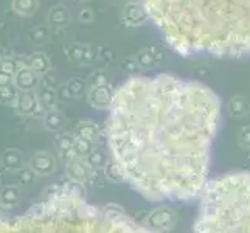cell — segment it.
Wrapping results in <instances>:
<instances>
[{
  "mask_svg": "<svg viewBox=\"0 0 250 233\" xmlns=\"http://www.w3.org/2000/svg\"><path fill=\"white\" fill-rule=\"evenodd\" d=\"M219 120L221 103L201 83L131 78L117 89L107 118L115 172L146 199H189L205 187Z\"/></svg>",
  "mask_w": 250,
  "mask_h": 233,
  "instance_id": "1",
  "label": "cell"
},
{
  "mask_svg": "<svg viewBox=\"0 0 250 233\" xmlns=\"http://www.w3.org/2000/svg\"><path fill=\"white\" fill-rule=\"evenodd\" d=\"M179 53L250 55V0H143Z\"/></svg>",
  "mask_w": 250,
  "mask_h": 233,
  "instance_id": "2",
  "label": "cell"
},
{
  "mask_svg": "<svg viewBox=\"0 0 250 233\" xmlns=\"http://www.w3.org/2000/svg\"><path fill=\"white\" fill-rule=\"evenodd\" d=\"M194 233H250L249 172H231L205 184Z\"/></svg>",
  "mask_w": 250,
  "mask_h": 233,
  "instance_id": "3",
  "label": "cell"
},
{
  "mask_svg": "<svg viewBox=\"0 0 250 233\" xmlns=\"http://www.w3.org/2000/svg\"><path fill=\"white\" fill-rule=\"evenodd\" d=\"M36 84H38V75L34 70H31L28 64L21 67L14 75V85L22 92L31 90L33 87H36Z\"/></svg>",
  "mask_w": 250,
  "mask_h": 233,
  "instance_id": "4",
  "label": "cell"
},
{
  "mask_svg": "<svg viewBox=\"0 0 250 233\" xmlns=\"http://www.w3.org/2000/svg\"><path fill=\"white\" fill-rule=\"evenodd\" d=\"M14 107L17 109V112H21L23 115H31V114H36L38 112L39 103H38V98L34 97V93L27 90V92L19 93V98H17V103Z\"/></svg>",
  "mask_w": 250,
  "mask_h": 233,
  "instance_id": "5",
  "label": "cell"
},
{
  "mask_svg": "<svg viewBox=\"0 0 250 233\" xmlns=\"http://www.w3.org/2000/svg\"><path fill=\"white\" fill-rule=\"evenodd\" d=\"M30 168L36 172V174H48V172H51V169H53V159L45 152L34 154L30 163Z\"/></svg>",
  "mask_w": 250,
  "mask_h": 233,
  "instance_id": "6",
  "label": "cell"
},
{
  "mask_svg": "<svg viewBox=\"0 0 250 233\" xmlns=\"http://www.w3.org/2000/svg\"><path fill=\"white\" fill-rule=\"evenodd\" d=\"M23 159L22 154L17 149H6L2 155V167L5 169H21L23 168Z\"/></svg>",
  "mask_w": 250,
  "mask_h": 233,
  "instance_id": "7",
  "label": "cell"
},
{
  "mask_svg": "<svg viewBox=\"0 0 250 233\" xmlns=\"http://www.w3.org/2000/svg\"><path fill=\"white\" fill-rule=\"evenodd\" d=\"M19 199H21V191H19V188H17V187L8 185V187H5L2 190V191H0V205L6 207V209L17 205Z\"/></svg>",
  "mask_w": 250,
  "mask_h": 233,
  "instance_id": "8",
  "label": "cell"
},
{
  "mask_svg": "<svg viewBox=\"0 0 250 233\" xmlns=\"http://www.w3.org/2000/svg\"><path fill=\"white\" fill-rule=\"evenodd\" d=\"M17 98H19V92H17V87L14 84L6 85V87H0V103L2 105L16 106Z\"/></svg>",
  "mask_w": 250,
  "mask_h": 233,
  "instance_id": "9",
  "label": "cell"
},
{
  "mask_svg": "<svg viewBox=\"0 0 250 233\" xmlns=\"http://www.w3.org/2000/svg\"><path fill=\"white\" fill-rule=\"evenodd\" d=\"M28 67L31 68V70L36 72V73H42V72L47 70L48 63H47L45 56L42 55V53H34L28 59Z\"/></svg>",
  "mask_w": 250,
  "mask_h": 233,
  "instance_id": "10",
  "label": "cell"
},
{
  "mask_svg": "<svg viewBox=\"0 0 250 233\" xmlns=\"http://www.w3.org/2000/svg\"><path fill=\"white\" fill-rule=\"evenodd\" d=\"M13 8L19 14H31L36 10V0H13Z\"/></svg>",
  "mask_w": 250,
  "mask_h": 233,
  "instance_id": "11",
  "label": "cell"
},
{
  "mask_svg": "<svg viewBox=\"0 0 250 233\" xmlns=\"http://www.w3.org/2000/svg\"><path fill=\"white\" fill-rule=\"evenodd\" d=\"M23 65H27V63L16 61V59H3V61L0 63V72L14 76L17 73V70H19V68L23 67Z\"/></svg>",
  "mask_w": 250,
  "mask_h": 233,
  "instance_id": "12",
  "label": "cell"
},
{
  "mask_svg": "<svg viewBox=\"0 0 250 233\" xmlns=\"http://www.w3.org/2000/svg\"><path fill=\"white\" fill-rule=\"evenodd\" d=\"M34 174H36V172H34L31 168H21L17 176H19V180L22 184H31L34 180Z\"/></svg>",
  "mask_w": 250,
  "mask_h": 233,
  "instance_id": "13",
  "label": "cell"
},
{
  "mask_svg": "<svg viewBox=\"0 0 250 233\" xmlns=\"http://www.w3.org/2000/svg\"><path fill=\"white\" fill-rule=\"evenodd\" d=\"M13 84H14V76L0 72V87H6V85H13Z\"/></svg>",
  "mask_w": 250,
  "mask_h": 233,
  "instance_id": "14",
  "label": "cell"
},
{
  "mask_svg": "<svg viewBox=\"0 0 250 233\" xmlns=\"http://www.w3.org/2000/svg\"><path fill=\"white\" fill-rule=\"evenodd\" d=\"M45 126L48 129H56L59 126V122H58V117L56 114H48L47 118H45Z\"/></svg>",
  "mask_w": 250,
  "mask_h": 233,
  "instance_id": "15",
  "label": "cell"
},
{
  "mask_svg": "<svg viewBox=\"0 0 250 233\" xmlns=\"http://www.w3.org/2000/svg\"><path fill=\"white\" fill-rule=\"evenodd\" d=\"M2 61H3V50L0 48V63H2Z\"/></svg>",
  "mask_w": 250,
  "mask_h": 233,
  "instance_id": "16",
  "label": "cell"
}]
</instances>
